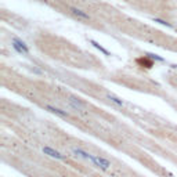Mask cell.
Masks as SVG:
<instances>
[{"instance_id": "obj_2", "label": "cell", "mask_w": 177, "mask_h": 177, "mask_svg": "<svg viewBox=\"0 0 177 177\" xmlns=\"http://www.w3.org/2000/svg\"><path fill=\"white\" fill-rule=\"evenodd\" d=\"M43 152L46 154V155H49V156H51V158H56V159H64L65 156L64 155H61L58 151H56V150H53L51 147H43Z\"/></svg>"}, {"instance_id": "obj_6", "label": "cell", "mask_w": 177, "mask_h": 177, "mask_svg": "<svg viewBox=\"0 0 177 177\" xmlns=\"http://www.w3.org/2000/svg\"><path fill=\"white\" fill-rule=\"evenodd\" d=\"M14 46H15V49L18 51H24V53H26V47H25V44H24V42H19V40H14Z\"/></svg>"}, {"instance_id": "obj_5", "label": "cell", "mask_w": 177, "mask_h": 177, "mask_svg": "<svg viewBox=\"0 0 177 177\" xmlns=\"http://www.w3.org/2000/svg\"><path fill=\"white\" fill-rule=\"evenodd\" d=\"M47 109L50 111V112H53V114H57V115H61V116H68V112H65V111H62V109H60V108H56V107H47Z\"/></svg>"}, {"instance_id": "obj_7", "label": "cell", "mask_w": 177, "mask_h": 177, "mask_svg": "<svg viewBox=\"0 0 177 177\" xmlns=\"http://www.w3.org/2000/svg\"><path fill=\"white\" fill-rule=\"evenodd\" d=\"M108 98H109V100H111V101L112 102H115V104H118V105H120V107H122V105H123V101H122V100H119V98H118V97H115V95H108Z\"/></svg>"}, {"instance_id": "obj_3", "label": "cell", "mask_w": 177, "mask_h": 177, "mask_svg": "<svg viewBox=\"0 0 177 177\" xmlns=\"http://www.w3.org/2000/svg\"><path fill=\"white\" fill-rule=\"evenodd\" d=\"M71 11H72V14H73V15H76L78 18H80V19H90V15H89L87 13H84L83 10H80V8L72 7V8H71Z\"/></svg>"}, {"instance_id": "obj_1", "label": "cell", "mask_w": 177, "mask_h": 177, "mask_svg": "<svg viewBox=\"0 0 177 177\" xmlns=\"http://www.w3.org/2000/svg\"><path fill=\"white\" fill-rule=\"evenodd\" d=\"M93 165L101 167V169H109L111 167V163L108 162L107 159L101 158V156H93Z\"/></svg>"}, {"instance_id": "obj_4", "label": "cell", "mask_w": 177, "mask_h": 177, "mask_svg": "<svg viewBox=\"0 0 177 177\" xmlns=\"http://www.w3.org/2000/svg\"><path fill=\"white\" fill-rule=\"evenodd\" d=\"M73 154L79 155V156H82L83 159H86V161H89V162H91V163H93V155H90V154H87V152L82 151V150H79V148H75V150H73Z\"/></svg>"}]
</instances>
